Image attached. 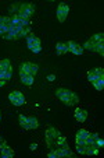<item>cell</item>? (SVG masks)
I'll list each match as a JSON object with an SVG mask.
<instances>
[{
    "instance_id": "8992f818",
    "label": "cell",
    "mask_w": 104,
    "mask_h": 158,
    "mask_svg": "<svg viewBox=\"0 0 104 158\" xmlns=\"http://www.w3.org/2000/svg\"><path fill=\"white\" fill-rule=\"evenodd\" d=\"M9 99L15 106H21V105L25 104V97L22 95V93H20V91H13V93H10Z\"/></svg>"
},
{
    "instance_id": "9c48e42d",
    "label": "cell",
    "mask_w": 104,
    "mask_h": 158,
    "mask_svg": "<svg viewBox=\"0 0 104 158\" xmlns=\"http://www.w3.org/2000/svg\"><path fill=\"white\" fill-rule=\"evenodd\" d=\"M67 46H68V52H72L74 55H82L83 53V48L80 46L78 42H75V41H69V42H67Z\"/></svg>"
},
{
    "instance_id": "6da1fadb",
    "label": "cell",
    "mask_w": 104,
    "mask_h": 158,
    "mask_svg": "<svg viewBox=\"0 0 104 158\" xmlns=\"http://www.w3.org/2000/svg\"><path fill=\"white\" fill-rule=\"evenodd\" d=\"M56 97L60 98L65 105H68V106L76 105L78 102H79V98H78L76 94H75L74 91H71V89H67V88L56 89Z\"/></svg>"
},
{
    "instance_id": "8fae6325",
    "label": "cell",
    "mask_w": 104,
    "mask_h": 158,
    "mask_svg": "<svg viewBox=\"0 0 104 158\" xmlns=\"http://www.w3.org/2000/svg\"><path fill=\"white\" fill-rule=\"evenodd\" d=\"M87 118V112L85 109H82V108H76V110H75V119L78 120V122H85Z\"/></svg>"
},
{
    "instance_id": "ffe728a7",
    "label": "cell",
    "mask_w": 104,
    "mask_h": 158,
    "mask_svg": "<svg viewBox=\"0 0 104 158\" xmlns=\"http://www.w3.org/2000/svg\"><path fill=\"white\" fill-rule=\"evenodd\" d=\"M97 152H98V150L95 148L93 146H86V147H85V152H83V154H86V155H95V154H97Z\"/></svg>"
},
{
    "instance_id": "cb8c5ba5",
    "label": "cell",
    "mask_w": 104,
    "mask_h": 158,
    "mask_svg": "<svg viewBox=\"0 0 104 158\" xmlns=\"http://www.w3.org/2000/svg\"><path fill=\"white\" fill-rule=\"evenodd\" d=\"M95 52H97V53H100V55H104V44L103 42H101V44H96Z\"/></svg>"
},
{
    "instance_id": "ac0fdd59",
    "label": "cell",
    "mask_w": 104,
    "mask_h": 158,
    "mask_svg": "<svg viewBox=\"0 0 104 158\" xmlns=\"http://www.w3.org/2000/svg\"><path fill=\"white\" fill-rule=\"evenodd\" d=\"M21 81H22V84H25V85H32L33 84V76L25 74V76L21 77Z\"/></svg>"
},
{
    "instance_id": "7a4b0ae2",
    "label": "cell",
    "mask_w": 104,
    "mask_h": 158,
    "mask_svg": "<svg viewBox=\"0 0 104 158\" xmlns=\"http://www.w3.org/2000/svg\"><path fill=\"white\" fill-rule=\"evenodd\" d=\"M58 136H60V131L56 127H53V126L47 127V130H46V141H47V146L50 148H56L57 147V139H58Z\"/></svg>"
},
{
    "instance_id": "d6986e66",
    "label": "cell",
    "mask_w": 104,
    "mask_h": 158,
    "mask_svg": "<svg viewBox=\"0 0 104 158\" xmlns=\"http://www.w3.org/2000/svg\"><path fill=\"white\" fill-rule=\"evenodd\" d=\"M28 122H29V129H38L39 122L35 116H28Z\"/></svg>"
},
{
    "instance_id": "3957f363",
    "label": "cell",
    "mask_w": 104,
    "mask_h": 158,
    "mask_svg": "<svg viewBox=\"0 0 104 158\" xmlns=\"http://www.w3.org/2000/svg\"><path fill=\"white\" fill-rule=\"evenodd\" d=\"M33 11H35V6H33V4L24 3V4H20V7H18V10H17V15L21 20H28Z\"/></svg>"
},
{
    "instance_id": "52a82bcc",
    "label": "cell",
    "mask_w": 104,
    "mask_h": 158,
    "mask_svg": "<svg viewBox=\"0 0 104 158\" xmlns=\"http://www.w3.org/2000/svg\"><path fill=\"white\" fill-rule=\"evenodd\" d=\"M68 11H69V7L67 6L65 3H60L58 4V9H57V18H58L60 23H64V21L67 20Z\"/></svg>"
},
{
    "instance_id": "ba28073f",
    "label": "cell",
    "mask_w": 104,
    "mask_h": 158,
    "mask_svg": "<svg viewBox=\"0 0 104 158\" xmlns=\"http://www.w3.org/2000/svg\"><path fill=\"white\" fill-rule=\"evenodd\" d=\"M0 70H3L4 72V80H9V78L11 77L13 69H11V63H10L9 59L0 60Z\"/></svg>"
},
{
    "instance_id": "f546056e",
    "label": "cell",
    "mask_w": 104,
    "mask_h": 158,
    "mask_svg": "<svg viewBox=\"0 0 104 158\" xmlns=\"http://www.w3.org/2000/svg\"><path fill=\"white\" fill-rule=\"evenodd\" d=\"M36 147H38V146L32 143V144H31V146H29V148H31V150H36Z\"/></svg>"
},
{
    "instance_id": "d4e9b609",
    "label": "cell",
    "mask_w": 104,
    "mask_h": 158,
    "mask_svg": "<svg viewBox=\"0 0 104 158\" xmlns=\"http://www.w3.org/2000/svg\"><path fill=\"white\" fill-rule=\"evenodd\" d=\"M47 157H49V158H57V152H56V148H50V151H49Z\"/></svg>"
},
{
    "instance_id": "83f0119b",
    "label": "cell",
    "mask_w": 104,
    "mask_h": 158,
    "mask_svg": "<svg viewBox=\"0 0 104 158\" xmlns=\"http://www.w3.org/2000/svg\"><path fill=\"white\" fill-rule=\"evenodd\" d=\"M85 147H86V146H78V144H76V151L80 152V154H83V152H85Z\"/></svg>"
},
{
    "instance_id": "7402d4cb",
    "label": "cell",
    "mask_w": 104,
    "mask_h": 158,
    "mask_svg": "<svg viewBox=\"0 0 104 158\" xmlns=\"http://www.w3.org/2000/svg\"><path fill=\"white\" fill-rule=\"evenodd\" d=\"M95 46H96V44H93L92 41H86V42H85V45L82 46V48H83V49H87V51L95 52Z\"/></svg>"
},
{
    "instance_id": "484cf974",
    "label": "cell",
    "mask_w": 104,
    "mask_h": 158,
    "mask_svg": "<svg viewBox=\"0 0 104 158\" xmlns=\"http://www.w3.org/2000/svg\"><path fill=\"white\" fill-rule=\"evenodd\" d=\"M95 78H97V77H96V76H95V73H93V70H90V72L87 73V80H89L90 83H92V81L95 80Z\"/></svg>"
},
{
    "instance_id": "5b68a950",
    "label": "cell",
    "mask_w": 104,
    "mask_h": 158,
    "mask_svg": "<svg viewBox=\"0 0 104 158\" xmlns=\"http://www.w3.org/2000/svg\"><path fill=\"white\" fill-rule=\"evenodd\" d=\"M27 45L28 48L33 52V53H39L42 51V46H40V39L35 35H29L27 38Z\"/></svg>"
},
{
    "instance_id": "277c9868",
    "label": "cell",
    "mask_w": 104,
    "mask_h": 158,
    "mask_svg": "<svg viewBox=\"0 0 104 158\" xmlns=\"http://www.w3.org/2000/svg\"><path fill=\"white\" fill-rule=\"evenodd\" d=\"M38 64H35V63H29V62H25L22 63V64L20 66V76L22 77V76L25 74H31L35 77V74L38 73Z\"/></svg>"
},
{
    "instance_id": "7c38bea8",
    "label": "cell",
    "mask_w": 104,
    "mask_h": 158,
    "mask_svg": "<svg viewBox=\"0 0 104 158\" xmlns=\"http://www.w3.org/2000/svg\"><path fill=\"white\" fill-rule=\"evenodd\" d=\"M56 152H57V157H74V154H72L68 148H60V147H56Z\"/></svg>"
},
{
    "instance_id": "603a6c76",
    "label": "cell",
    "mask_w": 104,
    "mask_h": 158,
    "mask_svg": "<svg viewBox=\"0 0 104 158\" xmlns=\"http://www.w3.org/2000/svg\"><path fill=\"white\" fill-rule=\"evenodd\" d=\"M93 73H95L96 77H104V69L103 67H95V69H93Z\"/></svg>"
},
{
    "instance_id": "4fadbf2b",
    "label": "cell",
    "mask_w": 104,
    "mask_h": 158,
    "mask_svg": "<svg viewBox=\"0 0 104 158\" xmlns=\"http://www.w3.org/2000/svg\"><path fill=\"white\" fill-rule=\"evenodd\" d=\"M92 84L95 85V88L97 89V91H103V88H104V77L95 78V80L92 81Z\"/></svg>"
},
{
    "instance_id": "e0dca14e",
    "label": "cell",
    "mask_w": 104,
    "mask_h": 158,
    "mask_svg": "<svg viewBox=\"0 0 104 158\" xmlns=\"http://www.w3.org/2000/svg\"><path fill=\"white\" fill-rule=\"evenodd\" d=\"M89 41H92L93 44H101V42L104 41V34L103 32H98V34H95V35L92 36V38L89 39Z\"/></svg>"
},
{
    "instance_id": "9a60e30c",
    "label": "cell",
    "mask_w": 104,
    "mask_h": 158,
    "mask_svg": "<svg viewBox=\"0 0 104 158\" xmlns=\"http://www.w3.org/2000/svg\"><path fill=\"white\" fill-rule=\"evenodd\" d=\"M18 120H20L21 127H24L25 130H29V122H28V116H24V115H20Z\"/></svg>"
},
{
    "instance_id": "30bf717a",
    "label": "cell",
    "mask_w": 104,
    "mask_h": 158,
    "mask_svg": "<svg viewBox=\"0 0 104 158\" xmlns=\"http://www.w3.org/2000/svg\"><path fill=\"white\" fill-rule=\"evenodd\" d=\"M0 157H3V158H11V157H14V151H13L11 147L3 144V147L0 148Z\"/></svg>"
},
{
    "instance_id": "2e32d148",
    "label": "cell",
    "mask_w": 104,
    "mask_h": 158,
    "mask_svg": "<svg viewBox=\"0 0 104 158\" xmlns=\"http://www.w3.org/2000/svg\"><path fill=\"white\" fill-rule=\"evenodd\" d=\"M57 147H60V148H68L67 139L64 137V136H61V134H60L58 139H57Z\"/></svg>"
},
{
    "instance_id": "4dcf8cb0",
    "label": "cell",
    "mask_w": 104,
    "mask_h": 158,
    "mask_svg": "<svg viewBox=\"0 0 104 158\" xmlns=\"http://www.w3.org/2000/svg\"><path fill=\"white\" fill-rule=\"evenodd\" d=\"M47 78H49V81H53V80H54V74H50Z\"/></svg>"
},
{
    "instance_id": "f1b7e54d",
    "label": "cell",
    "mask_w": 104,
    "mask_h": 158,
    "mask_svg": "<svg viewBox=\"0 0 104 158\" xmlns=\"http://www.w3.org/2000/svg\"><path fill=\"white\" fill-rule=\"evenodd\" d=\"M6 81L7 80H4V78H0V87H4V85H6Z\"/></svg>"
},
{
    "instance_id": "44dd1931",
    "label": "cell",
    "mask_w": 104,
    "mask_h": 158,
    "mask_svg": "<svg viewBox=\"0 0 104 158\" xmlns=\"http://www.w3.org/2000/svg\"><path fill=\"white\" fill-rule=\"evenodd\" d=\"M87 136H89V131H87L86 129H80V130L76 131V137H79V139H85V140H86Z\"/></svg>"
},
{
    "instance_id": "5bb4252c",
    "label": "cell",
    "mask_w": 104,
    "mask_h": 158,
    "mask_svg": "<svg viewBox=\"0 0 104 158\" xmlns=\"http://www.w3.org/2000/svg\"><path fill=\"white\" fill-rule=\"evenodd\" d=\"M56 49H57V53L58 55H62V53H67V52H68L67 44H62V42H58V44L56 45Z\"/></svg>"
},
{
    "instance_id": "4316f807",
    "label": "cell",
    "mask_w": 104,
    "mask_h": 158,
    "mask_svg": "<svg viewBox=\"0 0 104 158\" xmlns=\"http://www.w3.org/2000/svg\"><path fill=\"white\" fill-rule=\"evenodd\" d=\"M76 144H78V146H86V140H85V139L76 137Z\"/></svg>"
}]
</instances>
